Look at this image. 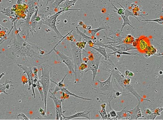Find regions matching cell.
Returning <instances> with one entry per match:
<instances>
[{
  "label": "cell",
  "mask_w": 163,
  "mask_h": 120,
  "mask_svg": "<svg viewBox=\"0 0 163 120\" xmlns=\"http://www.w3.org/2000/svg\"><path fill=\"white\" fill-rule=\"evenodd\" d=\"M16 22L14 21V27L10 31L6 56L13 60L16 64H23L29 67L37 66L48 61L49 52L42 47L36 45L23 39L16 28Z\"/></svg>",
  "instance_id": "6da1fadb"
},
{
  "label": "cell",
  "mask_w": 163,
  "mask_h": 120,
  "mask_svg": "<svg viewBox=\"0 0 163 120\" xmlns=\"http://www.w3.org/2000/svg\"><path fill=\"white\" fill-rule=\"evenodd\" d=\"M102 63L103 64V70L112 74L113 81L115 83L116 87L120 90L122 94L126 95L130 93H132L136 98L138 103H141L142 101L151 102V100L141 97L137 93L133 85L131 84V79L129 78H126L111 60L109 58L107 60L104 59L102 61Z\"/></svg>",
  "instance_id": "7a4b0ae2"
},
{
  "label": "cell",
  "mask_w": 163,
  "mask_h": 120,
  "mask_svg": "<svg viewBox=\"0 0 163 120\" xmlns=\"http://www.w3.org/2000/svg\"><path fill=\"white\" fill-rule=\"evenodd\" d=\"M98 81V87L94 89V91L98 94H102L106 96L107 98V101L108 102L109 109L112 110L111 106V102L113 99L116 98V90H114L113 86V80L112 79V74H110L107 80L104 81H100V80H97Z\"/></svg>",
  "instance_id": "3957f363"
},
{
  "label": "cell",
  "mask_w": 163,
  "mask_h": 120,
  "mask_svg": "<svg viewBox=\"0 0 163 120\" xmlns=\"http://www.w3.org/2000/svg\"><path fill=\"white\" fill-rule=\"evenodd\" d=\"M41 76L39 79V81L43 86V91L44 94V111L46 112L47 107V98L49 90L51 89V73L52 67L48 64H41Z\"/></svg>",
  "instance_id": "277c9868"
},
{
  "label": "cell",
  "mask_w": 163,
  "mask_h": 120,
  "mask_svg": "<svg viewBox=\"0 0 163 120\" xmlns=\"http://www.w3.org/2000/svg\"><path fill=\"white\" fill-rule=\"evenodd\" d=\"M68 11H69V10H65V9H63V10H60V11H58L55 13H54L53 15L49 16L48 17L44 18V19L41 20L40 23H40V27H41V24H45L48 27H49L51 29L53 30L54 32L56 33L57 37H54L55 38H58L60 39H61L64 36L60 33V31H59V30H58L57 26L56 25V20H57V18L59 16Z\"/></svg>",
  "instance_id": "5b68a950"
},
{
  "label": "cell",
  "mask_w": 163,
  "mask_h": 120,
  "mask_svg": "<svg viewBox=\"0 0 163 120\" xmlns=\"http://www.w3.org/2000/svg\"><path fill=\"white\" fill-rule=\"evenodd\" d=\"M93 53L94 54V58L93 60H89L87 63L88 67L87 69L85 70L84 73H87L89 71H91L93 73V80L94 82L97 75V71L98 70L99 66L100 65L101 61L102 55L98 52L96 51V50H93Z\"/></svg>",
  "instance_id": "8992f818"
},
{
  "label": "cell",
  "mask_w": 163,
  "mask_h": 120,
  "mask_svg": "<svg viewBox=\"0 0 163 120\" xmlns=\"http://www.w3.org/2000/svg\"><path fill=\"white\" fill-rule=\"evenodd\" d=\"M71 47V51L73 55V60L74 63V70L75 76L78 71L79 67L80 64L83 63V58H82V52L83 50L79 48L76 45L74 41H71L70 43Z\"/></svg>",
  "instance_id": "52a82bcc"
},
{
  "label": "cell",
  "mask_w": 163,
  "mask_h": 120,
  "mask_svg": "<svg viewBox=\"0 0 163 120\" xmlns=\"http://www.w3.org/2000/svg\"><path fill=\"white\" fill-rule=\"evenodd\" d=\"M53 51L55 52L57 54V55H58L59 57H60V58L61 59L62 62L64 63V64L67 66V67L68 68L71 74H72L73 73L74 75L75 74L74 63L73 59H72L71 58L65 55L63 53H61L60 51L56 50L55 48H53L51 51H49V53H51Z\"/></svg>",
  "instance_id": "ba28073f"
},
{
  "label": "cell",
  "mask_w": 163,
  "mask_h": 120,
  "mask_svg": "<svg viewBox=\"0 0 163 120\" xmlns=\"http://www.w3.org/2000/svg\"><path fill=\"white\" fill-rule=\"evenodd\" d=\"M49 93H50L49 97H50V98L52 99L54 101L55 109V110H57L58 113L60 117V120H63V113H65L66 111H63V110L62 103L65 99L63 98H61V99H59L56 95L55 93H53V92H52L51 90H49Z\"/></svg>",
  "instance_id": "9c48e42d"
},
{
  "label": "cell",
  "mask_w": 163,
  "mask_h": 120,
  "mask_svg": "<svg viewBox=\"0 0 163 120\" xmlns=\"http://www.w3.org/2000/svg\"><path fill=\"white\" fill-rule=\"evenodd\" d=\"M118 4H119V5H120V6H121L123 8H124V14L121 16L122 19H123V21H124V23H123V25H122V27L121 30L120 31V32L122 33L123 29H124V28L126 25H128L130 26V27H131L132 28L134 29V27H133V26L131 24V22H130V20H129L128 18L129 16H131L132 17H134V18H135L136 19H137L138 21H140L138 19V18H137L136 16L134 15V13L133 12L130 11L127 8V4H126V7H123L121 4H120V3H118Z\"/></svg>",
  "instance_id": "30bf717a"
},
{
  "label": "cell",
  "mask_w": 163,
  "mask_h": 120,
  "mask_svg": "<svg viewBox=\"0 0 163 120\" xmlns=\"http://www.w3.org/2000/svg\"><path fill=\"white\" fill-rule=\"evenodd\" d=\"M105 47L110 49L111 50H113L114 51H127L131 50L137 49V48L134 47L132 44L126 43H122L118 45H112L109 46L106 44Z\"/></svg>",
  "instance_id": "8fae6325"
},
{
  "label": "cell",
  "mask_w": 163,
  "mask_h": 120,
  "mask_svg": "<svg viewBox=\"0 0 163 120\" xmlns=\"http://www.w3.org/2000/svg\"><path fill=\"white\" fill-rule=\"evenodd\" d=\"M17 65L20 68L24 71L23 73V74L25 73H26L27 76H28V83L29 84L28 90H30V87L31 86V84H33V79L35 78V75L33 73L32 67H29L27 66L23 65V64H18Z\"/></svg>",
  "instance_id": "7c38bea8"
},
{
  "label": "cell",
  "mask_w": 163,
  "mask_h": 120,
  "mask_svg": "<svg viewBox=\"0 0 163 120\" xmlns=\"http://www.w3.org/2000/svg\"><path fill=\"white\" fill-rule=\"evenodd\" d=\"M141 103H138V104L135 108L131 110H128V111L130 115V120H137L139 118H144V116L142 113L141 110L140 109Z\"/></svg>",
  "instance_id": "4fadbf2b"
},
{
  "label": "cell",
  "mask_w": 163,
  "mask_h": 120,
  "mask_svg": "<svg viewBox=\"0 0 163 120\" xmlns=\"http://www.w3.org/2000/svg\"><path fill=\"white\" fill-rule=\"evenodd\" d=\"M90 113L91 111H84L81 112H78L75 114L69 116H65L63 115V120H71L74 118H79V117H83L87 119L88 120H90Z\"/></svg>",
  "instance_id": "5bb4252c"
},
{
  "label": "cell",
  "mask_w": 163,
  "mask_h": 120,
  "mask_svg": "<svg viewBox=\"0 0 163 120\" xmlns=\"http://www.w3.org/2000/svg\"><path fill=\"white\" fill-rule=\"evenodd\" d=\"M59 91H62V92H63V93H65V94H68L69 95L72 96L73 97H75V98H77L81 99H82V100H87V101H92V99L91 98H84V97L77 95H76L75 94L73 93L70 92V91H69L68 90H67V89L65 87H59L57 85H56V86L55 90H54V91H53V93H55L56 94V93Z\"/></svg>",
  "instance_id": "9a60e30c"
},
{
  "label": "cell",
  "mask_w": 163,
  "mask_h": 120,
  "mask_svg": "<svg viewBox=\"0 0 163 120\" xmlns=\"http://www.w3.org/2000/svg\"><path fill=\"white\" fill-rule=\"evenodd\" d=\"M78 0H66L65 2L63 3H61L59 7L60 8L61 10H63V9H65V10H69V11H73V10H80V9H71L70 8V7L74 6L75 4V3Z\"/></svg>",
  "instance_id": "2e32d148"
},
{
  "label": "cell",
  "mask_w": 163,
  "mask_h": 120,
  "mask_svg": "<svg viewBox=\"0 0 163 120\" xmlns=\"http://www.w3.org/2000/svg\"><path fill=\"white\" fill-rule=\"evenodd\" d=\"M39 8L37 9L35 12L33 13L32 16H31L30 22V27L31 32L32 33L33 36V33H35V29L37 27V25L38 24V23L37 21H36L35 17L38 15V13Z\"/></svg>",
  "instance_id": "e0dca14e"
},
{
  "label": "cell",
  "mask_w": 163,
  "mask_h": 120,
  "mask_svg": "<svg viewBox=\"0 0 163 120\" xmlns=\"http://www.w3.org/2000/svg\"><path fill=\"white\" fill-rule=\"evenodd\" d=\"M126 107H124L123 110L119 111H116V119L117 120H121L122 119H126V120H130L131 115L128 111H126Z\"/></svg>",
  "instance_id": "ac0fdd59"
},
{
  "label": "cell",
  "mask_w": 163,
  "mask_h": 120,
  "mask_svg": "<svg viewBox=\"0 0 163 120\" xmlns=\"http://www.w3.org/2000/svg\"><path fill=\"white\" fill-rule=\"evenodd\" d=\"M148 46V43L146 39L145 38L139 39L138 44L137 46V49H139L140 51H144Z\"/></svg>",
  "instance_id": "d6986e66"
},
{
  "label": "cell",
  "mask_w": 163,
  "mask_h": 120,
  "mask_svg": "<svg viewBox=\"0 0 163 120\" xmlns=\"http://www.w3.org/2000/svg\"><path fill=\"white\" fill-rule=\"evenodd\" d=\"M12 81H8V80H6L5 82L3 84H0V94L1 93H4V94L6 95H8V93H6L5 91L6 89H7L8 90L9 89L11 86L14 87V85H10V84H9V83H11Z\"/></svg>",
  "instance_id": "ffe728a7"
},
{
  "label": "cell",
  "mask_w": 163,
  "mask_h": 120,
  "mask_svg": "<svg viewBox=\"0 0 163 120\" xmlns=\"http://www.w3.org/2000/svg\"><path fill=\"white\" fill-rule=\"evenodd\" d=\"M98 48H95L94 46L91 47L93 49L96 50V51L98 52L100 54H101L103 56L104 58V60H107V59L109 58L108 55L106 51V47H102V46H98Z\"/></svg>",
  "instance_id": "44dd1931"
},
{
  "label": "cell",
  "mask_w": 163,
  "mask_h": 120,
  "mask_svg": "<svg viewBox=\"0 0 163 120\" xmlns=\"http://www.w3.org/2000/svg\"><path fill=\"white\" fill-rule=\"evenodd\" d=\"M65 1L66 0H50V4L48 8L51 9H56L58 8L63 1Z\"/></svg>",
  "instance_id": "7402d4cb"
},
{
  "label": "cell",
  "mask_w": 163,
  "mask_h": 120,
  "mask_svg": "<svg viewBox=\"0 0 163 120\" xmlns=\"http://www.w3.org/2000/svg\"><path fill=\"white\" fill-rule=\"evenodd\" d=\"M108 28H109L108 26H103V27H100L97 29H91V30H89V33L91 34L92 38H94L96 37V34L97 33L98 31H100L102 30H106Z\"/></svg>",
  "instance_id": "603a6c76"
},
{
  "label": "cell",
  "mask_w": 163,
  "mask_h": 120,
  "mask_svg": "<svg viewBox=\"0 0 163 120\" xmlns=\"http://www.w3.org/2000/svg\"><path fill=\"white\" fill-rule=\"evenodd\" d=\"M120 54V55H139L138 53H127V51H114L113 53H108L109 57L112 55H114L115 54Z\"/></svg>",
  "instance_id": "cb8c5ba5"
},
{
  "label": "cell",
  "mask_w": 163,
  "mask_h": 120,
  "mask_svg": "<svg viewBox=\"0 0 163 120\" xmlns=\"http://www.w3.org/2000/svg\"><path fill=\"white\" fill-rule=\"evenodd\" d=\"M36 88L39 91V92L40 93V95L41 97V100L43 101H44V94H43V86L40 83L39 80H38L36 83Z\"/></svg>",
  "instance_id": "d4e9b609"
},
{
  "label": "cell",
  "mask_w": 163,
  "mask_h": 120,
  "mask_svg": "<svg viewBox=\"0 0 163 120\" xmlns=\"http://www.w3.org/2000/svg\"><path fill=\"white\" fill-rule=\"evenodd\" d=\"M135 40H136V39L134 38V37H133L131 34H128L124 39L123 43L131 44Z\"/></svg>",
  "instance_id": "484cf974"
},
{
  "label": "cell",
  "mask_w": 163,
  "mask_h": 120,
  "mask_svg": "<svg viewBox=\"0 0 163 120\" xmlns=\"http://www.w3.org/2000/svg\"><path fill=\"white\" fill-rule=\"evenodd\" d=\"M116 115V112L113 109L111 110L108 114H107L108 120H117Z\"/></svg>",
  "instance_id": "4316f807"
},
{
  "label": "cell",
  "mask_w": 163,
  "mask_h": 120,
  "mask_svg": "<svg viewBox=\"0 0 163 120\" xmlns=\"http://www.w3.org/2000/svg\"><path fill=\"white\" fill-rule=\"evenodd\" d=\"M98 112L101 116L102 120H108L106 108H102V110Z\"/></svg>",
  "instance_id": "83f0119b"
},
{
  "label": "cell",
  "mask_w": 163,
  "mask_h": 120,
  "mask_svg": "<svg viewBox=\"0 0 163 120\" xmlns=\"http://www.w3.org/2000/svg\"><path fill=\"white\" fill-rule=\"evenodd\" d=\"M76 45L77 46V47L81 49L82 50H84V49L86 48V46L87 45V42L84 41H78L75 43Z\"/></svg>",
  "instance_id": "f1b7e54d"
},
{
  "label": "cell",
  "mask_w": 163,
  "mask_h": 120,
  "mask_svg": "<svg viewBox=\"0 0 163 120\" xmlns=\"http://www.w3.org/2000/svg\"><path fill=\"white\" fill-rule=\"evenodd\" d=\"M142 21H154L156 23H158V24L163 25V17H161L160 18L156 19H154V20H142Z\"/></svg>",
  "instance_id": "f546056e"
},
{
  "label": "cell",
  "mask_w": 163,
  "mask_h": 120,
  "mask_svg": "<svg viewBox=\"0 0 163 120\" xmlns=\"http://www.w3.org/2000/svg\"><path fill=\"white\" fill-rule=\"evenodd\" d=\"M67 74H66L64 76V77L63 78V79H62L61 81H59L58 83H56V82L53 81L51 79V82H53V83H54V84H55L56 85L58 86V87H64V85H63V81H64V79L65 78V77L67 76Z\"/></svg>",
  "instance_id": "4dcf8cb0"
},
{
  "label": "cell",
  "mask_w": 163,
  "mask_h": 120,
  "mask_svg": "<svg viewBox=\"0 0 163 120\" xmlns=\"http://www.w3.org/2000/svg\"><path fill=\"white\" fill-rule=\"evenodd\" d=\"M163 111V107H158L157 109H156L154 113L156 115V116H157L161 115V113Z\"/></svg>",
  "instance_id": "1f68e13d"
},
{
  "label": "cell",
  "mask_w": 163,
  "mask_h": 120,
  "mask_svg": "<svg viewBox=\"0 0 163 120\" xmlns=\"http://www.w3.org/2000/svg\"><path fill=\"white\" fill-rule=\"evenodd\" d=\"M32 69H33V73H34L35 77L38 78V70L37 66H33L32 67Z\"/></svg>",
  "instance_id": "d6a6232c"
},
{
  "label": "cell",
  "mask_w": 163,
  "mask_h": 120,
  "mask_svg": "<svg viewBox=\"0 0 163 120\" xmlns=\"http://www.w3.org/2000/svg\"><path fill=\"white\" fill-rule=\"evenodd\" d=\"M125 74L126 76H128V77H133L134 75V74L133 72L130 71L129 70H126L125 71Z\"/></svg>",
  "instance_id": "836d02e7"
},
{
  "label": "cell",
  "mask_w": 163,
  "mask_h": 120,
  "mask_svg": "<svg viewBox=\"0 0 163 120\" xmlns=\"http://www.w3.org/2000/svg\"><path fill=\"white\" fill-rule=\"evenodd\" d=\"M78 23V25L76 27H78L79 26H81V27H83V28L84 29V30H86V24L83 23V21H82L81 20H80V21H79Z\"/></svg>",
  "instance_id": "e575fe53"
},
{
  "label": "cell",
  "mask_w": 163,
  "mask_h": 120,
  "mask_svg": "<svg viewBox=\"0 0 163 120\" xmlns=\"http://www.w3.org/2000/svg\"><path fill=\"white\" fill-rule=\"evenodd\" d=\"M39 111H40V114H41V115L43 117H47V116H46V112L44 110H43V109L41 108H40V110H39Z\"/></svg>",
  "instance_id": "d590c367"
},
{
  "label": "cell",
  "mask_w": 163,
  "mask_h": 120,
  "mask_svg": "<svg viewBox=\"0 0 163 120\" xmlns=\"http://www.w3.org/2000/svg\"><path fill=\"white\" fill-rule=\"evenodd\" d=\"M8 30V28H5V27H4L3 26L1 25L0 24V32L1 33H5L6 34V31Z\"/></svg>",
  "instance_id": "8d00e7d4"
},
{
  "label": "cell",
  "mask_w": 163,
  "mask_h": 120,
  "mask_svg": "<svg viewBox=\"0 0 163 120\" xmlns=\"http://www.w3.org/2000/svg\"><path fill=\"white\" fill-rule=\"evenodd\" d=\"M138 41L139 39H136V40H134V41H133V43H132V45L134 47H137L138 44ZM136 48H137V47H136Z\"/></svg>",
  "instance_id": "74e56055"
},
{
  "label": "cell",
  "mask_w": 163,
  "mask_h": 120,
  "mask_svg": "<svg viewBox=\"0 0 163 120\" xmlns=\"http://www.w3.org/2000/svg\"><path fill=\"white\" fill-rule=\"evenodd\" d=\"M66 37H67L66 39L69 40V41H74V37H73V36H67Z\"/></svg>",
  "instance_id": "f35d334b"
},
{
  "label": "cell",
  "mask_w": 163,
  "mask_h": 120,
  "mask_svg": "<svg viewBox=\"0 0 163 120\" xmlns=\"http://www.w3.org/2000/svg\"><path fill=\"white\" fill-rule=\"evenodd\" d=\"M21 114H19L18 116H21L22 118H23V120H30L28 118V117H26L24 114H23V113H21Z\"/></svg>",
  "instance_id": "ab89813d"
},
{
  "label": "cell",
  "mask_w": 163,
  "mask_h": 120,
  "mask_svg": "<svg viewBox=\"0 0 163 120\" xmlns=\"http://www.w3.org/2000/svg\"><path fill=\"white\" fill-rule=\"evenodd\" d=\"M145 112H146V114H147V115H150L152 113V111H151V110L149 109H146V111H145Z\"/></svg>",
  "instance_id": "60d3db41"
},
{
  "label": "cell",
  "mask_w": 163,
  "mask_h": 120,
  "mask_svg": "<svg viewBox=\"0 0 163 120\" xmlns=\"http://www.w3.org/2000/svg\"><path fill=\"white\" fill-rule=\"evenodd\" d=\"M24 1L23 0H17L16 4H17V5H21V4H23V3Z\"/></svg>",
  "instance_id": "b9f144b4"
},
{
  "label": "cell",
  "mask_w": 163,
  "mask_h": 120,
  "mask_svg": "<svg viewBox=\"0 0 163 120\" xmlns=\"http://www.w3.org/2000/svg\"><path fill=\"white\" fill-rule=\"evenodd\" d=\"M36 21H37L38 23H40V21H41V18L39 16H36L35 17Z\"/></svg>",
  "instance_id": "7bdbcfd3"
},
{
  "label": "cell",
  "mask_w": 163,
  "mask_h": 120,
  "mask_svg": "<svg viewBox=\"0 0 163 120\" xmlns=\"http://www.w3.org/2000/svg\"><path fill=\"white\" fill-rule=\"evenodd\" d=\"M106 104L104 103V101L103 100V103L101 105V107L102 108H106Z\"/></svg>",
  "instance_id": "ee69618b"
},
{
  "label": "cell",
  "mask_w": 163,
  "mask_h": 120,
  "mask_svg": "<svg viewBox=\"0 0 163 120\" xmlns=\"http://www.w3.org/2000/svg\"><path fill=\"white\" fill-rule=\"evenodd\" d=\"M56 111V118L55 120H60V117H59V113L57 111V110H55Z\"/></svg>",
  "instance_id": "f6af8a7d"
},
{
  "label": "cell",
  "mask_w": 163,
  "mask_h": 120,
  "mask_svg": "<svg viewBox=\"0 0 163 120\" xmlns=\"http://www.w3.org/2000/svg\"><path fill=\"white\" fill-rule=\"evenodd\" d=\"M122 94V93L121 92H120V91H116V97L120 96V95H121Z\"/></svg>",
  "instance_id": "bcb514c9"
},
{
  "label": "cell",
  "mask_w": 163,
  "mask_h": 120,
  "mask_svg": "<svg viewBox=\"0 0 163 120\" xmlns=\"http://www.w3.org/2000/svg\"><path fill=\"white\" fill-rule=\"evenodd\" d=\"M83 61L84 62V63H88V61H89V59L88 58H86V57H84V58L83 59Z\"/></svg>",
  "instance_id": "7dc6e473"
},
{
  "label": "cell",
  "mask_w": 163,
  "mask_h": 120,
  "mask_svg": "<svg viewBox=\"0 0 163 120\" xmlns=\"http://www.w3.org/2000/svg\"><path fill=\"white\" fill-rule=\"evenodd\" d=\"M23 1H26V0H23ZM16 1H17V0H11V4H16Z\"/></svg>",
  "instance_id": "c3c4849f"
},
{
  "label": "cell",
  "mask_w": 163,
  "mask_h": 120,
  "mask_svg": "<svg viewBox=\"0 0 163 120\" xmlns=\"http://www.w3.org/2000/svg\"><path fill=\"white\" fill-rule=\"evenodd\" d=\"M92 29V26L91 25H87L86 26V30H91Z\"/></svg>",
  "instance_id": "681fc988"
},
{
  "label": "cell",
  "mask_w": 163,
  "mask_h": 120,
  "mask_svg": "<svg viewBox=\"0 0 163 120\" xmlns=\"http://www.w3.org/2000/svg\"><path fill=\"white\" fill-rule=\"evenodd\" d=\"M6 40H7L6 39H1V40H0V44H1L2 43L4 42V41H5Z\"/></svg>",
  "instance_id": "f907efd6"
},
{
  "label": "cell",
  "mask_w": 163,
  "mask_h": 120,
  "mask_svg": "<svg viewBox=\"0 0 163 120\" xmlns=\"http://www.w3.org/2000/svg\"><path fill=\"white\" fill-rule=\"evenodd\" d=\"M5 75V72L1 73V74H0V80L1 79V78H2L3 76Z\"/></svg>",
  "instance_id": "816d5d0a"
},
{
  "label": "cell",
  "mask_w": 163,
  "mask_h": 120,
  "mask_svg": "<svg viewBox=\"0 0 163 120\" xmlns=\"http://www.w3.org/2000/svg\"><path fill=\"white\" fill-rule=\"evenodd\" d=\"M49 1H50V0H47V3H46V5H48V4L49 3Z\"/></svg>",
  "instance_id": "f5cc1de1"
},
{
  "label": "cell",
  "mask_w": 163,
  "mask_h": 120,
  "mask_svg": "<svg viewBox=\"0 0 163 120\" xmlns=\"http://www.w3.org/2000/svg\"><path fill=\"white\" fill-rule=\"evenodd\" d=\"M159 73H160V74H163V71H160V72H159Z\"/></svg>",
  "instance_id": "db71d44e"
},
{
  "label": "cell",
  "mask_w": 163,
  "mask_h": 120,
  "mask_svg": "<svg viewBox=\"0 0 163 120\" xmlns=\"http://www.w3.org/2000/svg\"><path fill=\"white\" fill-rule=\"evenodd\" d=\"M161 120H163V119H162Z\"/></svg>",
  "instance_id": "11a10c76"
}]
</instances>
